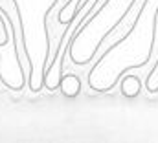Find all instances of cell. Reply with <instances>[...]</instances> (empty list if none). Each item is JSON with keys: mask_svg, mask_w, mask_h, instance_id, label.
Here are the masks:
<instances>
[{"mask_svg": "<svg viewBox=\"0 0 158 143\" xmlns=\"http://www.w3.org/2000/svg\"><path fill=\"white\" fill-rule=\"evenodd\" d=\"M0 11L6 18V22L9 24L20 81L24 84H28L33 79V61H31L30 48H28V42H26L24 18H22V13H20V6H19L17 0H0Z\"/></svg>", "mask_w": 158, "mask_h": 143, "instance_id": "obj_1", "label": "cell"}, {"mask_svg": "<svg viewBox=\"0 0 158 143\" xmlns=\"http://www.w3.org/2000/svg\"><path fill=\"white\" fill-rule=\"evenodd\" d=\"M147 4H149V0H132V2H131V6L125 9V13H123V15L118 18V22H116V24H114V26H112V28H110L107 33H105V35L101 37V40L98 42V46L94 48V51L90 53V57H88V59H85L81 64H88V63H92V61H94V57L98 55V50H101V48H103L105 40H107L110 35H114V33L118 31V30L123 26V24H125V22H127V20H131L129 28H127V30H125V31H123V33H121V35H119L118 39H116V40H114V42H112V44H110V46H109V48H107L103 53H101V55H99V57H98V63H96V66H99V64H101V61H103V59H105V57H107V55H109L112 50H116L121 42H125V40L131 37V33L136 30V26H138V22H140V17H142L143 9L147 7Z\"/></svg>", "mask_w": 158, "mask_h": 143, "instance_id": "obj_2", "label": "cell"}, {"mask_svg": "<svg viewBox=\"0 0 158 143\" xmlns=\"http://www.w3.org/2000/svg\"><path fill=\"white\" fill-rule=\"evenodd\" d=\"M147 64H151V70H149L147 77H145V90H147L149 94H156L158 92V79H156V68H158V7H156V11H155V17H153V37H151L149 55H147L145 63H142V64H127V68H123L121 73H119L118 77L112 79V83H110L109 86L99 88V92H109L110 88H114V84L118 83V79H121L123 73L132 72V70H142V68H145Z\"/></svg>", "mask_w": 158, "mask_h": 143, "instance_id": "obj_3", "label": "cell"}, {"mask_svg": "<svg viewBox=\"0 0 158 143\" xmlns=\"http://www.w3.org/2000/svg\"><path fill=\"white\" fill-rule=\"evenodd\" d=\"M112 0H92L81 13H79L77 17V24H76V28L72 30V33L70 37L66 39V42H64V48H63V55L59 57V63H57V68H55V73L61 77L63 73H64V63H66V57H70V55H74V51H72V48H74V42L77 40V37L86 30V26L94 20V18H98V15L110 4Z\"/></svg>", "mask_w": 158, "mask_h": 143, "instance_id": "obj_4", "label": "cell"}, {"mask_svg": "<svg viewBox=\"0 0 158 143\" xmlns=\"http://www.w3.org/2000/svg\"><path fill=\"white\" fill-rule=\"evenodd\" d=\"M81 77L76 75V73H63V77H61V81H59V88H61V92H63V96L64 97H76L79 96V92H81Z\"/></svg>", "mask_w": 158, "mask_h": 143, "instance_id": "obj_5", "label": "cell"}, {"mask_svg": "<svg viewBox=\"0 0 158 143\" xmlns=\"http://www.w3.org/2000/svg\"><path fill=\"white\" fill-rule=\"evenodd\" d=\"M121 77H123V81H121V94L125 97H129V99L136 97L142 92V79L138 75H132L131 72L123 73Z\"/></svg>", "mask_w": 158, "mask_h": 143, "instance_id": "obj_6", "label": "cell"}, {"mask_svg": "<svg viewBox=\"0 0 158 143\" xmlns=\"http://www.w3.org/2000/svg\"><path fill=\"white\" fill-rule=\"evenodd\" d=\"M90 2H92V0H77V4H76V7H74V11H72L70 18H68V24H66L68 28H72V26H74V22L77 20L79 13H81V11H83V9H85V7H86Z\"/></svg>", "mask_w": 158, "mask_h": 143, "instance_id": "obj_7", "label": "cell"}, {"mask_svg": "<svg viewBox=\"0 0 158 143\" xmlns=\"http://www.w3.org/2000/svg\"><path fill=\"white\" fill-rule=\"evenodd\" d=\"M9 42V30H7V22H6V18H2V15H0V48L2 46H6Z\"/></svg>", "mask_w": 158, "mask_h": 143, "instance_id": "obj_8", "label": "cell"}]
</instances>
